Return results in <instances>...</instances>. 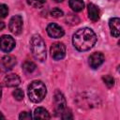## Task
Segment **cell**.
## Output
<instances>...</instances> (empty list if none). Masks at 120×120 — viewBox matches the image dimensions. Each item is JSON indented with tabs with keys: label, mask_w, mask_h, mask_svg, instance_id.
I'll return each instance as SVG.
<instances>
[{
	"label": "cell",
	"mask_w": 120,
	"mask_h": 120,
	"mask_svg": "<svg viewBox=\"0 0 120 120\" xmlns=\"http://www.w3.org/2000/svg\"><path fill=\"white\" fill-rule=\"evenodd\" d=\"M97 42L95 32L87 27L81 28L73 35L72 43L75 49L79 52H85L94 47Z\"/></svg>",
	"instance_id": "6da1fadb"
},
{
	"label": "cell",
	"mask_w": 120,
	"mask_h": 120,
	"mask_svg": "<svg viewBox=\"0 0 120 120\" xmlns=\"http://www.w3.org/2000/svg\"><path fill=\"white\" fill-rule=\"evenodd\" d=\"M30 49L33 56L39 62H43L46 59V45L43 38L36 34L31 38Z\"/></svg>",
	"instance_id": "7a4b0ae2"
},
{
	"label": "cell",
	"mask_w": 120,
	"mask_h": 120,
	"mask_svg": "<svg viewBox=\"0 0 120 120\" xmlns=\"http://www.w3.org/2000/svg\"><path fill=\"white\" fill-rule=\"evenodd\" d=\"M47 89L45 84L41 81H33L27 89V94L29 99L35 103L40 102L46 96Z\"/></svg>",
	"instance_id": "3957f363"
},
{
	"label": "cell",
	"mask_w": 120,
	"mask_h": 120,
	"mask_svg": "<svg viewBox=\"0 0 120 120\" xmlns=\"http://www.w3.org/2000/svg\"><path fill=\"white\" fill-rule=\"evenodd\" d=\"M51 55L54 60H61L66 55V46L62 42H55L51 46Z\"/></svg>",
	"instance_id": "277c9868"
},
{
	"label": "cell",
	"mask_w": 120,
	"mask_h": 120,
	"mask_svg": "<svg viewBox=\"0 0 120 120\" xmlns=\"http://www.w3.org/2000/svg\"><path fill=\"white\" fill-rule=\"evenodd\" d=\"M15 47V40L11 36L3 35L0 37V50L4 52H9Z\"/></svg>",
	"instance_id": "5b68a950"
},
{
	"label": "cell",
	"mask_w": 120,
	"mask_h": 120,
	"mask_svg": "<svg viewBox=\"0 0 120 120\" xmlns=\"http://www.w3.org/2000/svg\"><path fill=\"white\" fill-rule=\"evenodd\" d=\"M8 28L12 34L19 35L22 30V18L20 15L13 16L9 21Z\"/></svg>",
	"instance_id": "8992f818"
},
{
	"label": "cell",
	"mask_w": 120,
	"mask_h": 120,
	"mask_svg": "<svg viewBox=\"0 0 120 120\" xmlns=\"http://www.w3.org/2000/svg\"><path fill=\"white\" fill-rule=\"evenodd\" d=\"M54 105H55V111L56 112H62L66 109V98L64 95L60 91H55L54 93Z\"/></svg>",
	"instance_id": "52a82bcc"
},
{
	"label": "cell",
	"mask_w": 120,
	"mask_h": 120,
	"mask_svg": "<svg viewBox=\"0 0 120 120\" xmlns=\"http://www.w3.org/2000/svg\"><path fill=\"white\" fill-rule=\"evenodd\" d=\"M47 33L51 38H59L64 36L63 28L56 23H50L47 26Z\"/></svg>",
	"instance_id": "ba28073f"
},
{
	"label": "cell",
	"mask_w": 120,
	"mask_h": 120,
	"mask_svg": "<svg viewBox=\"0 0 120 120\" xmlns=\"http://www.w3.org/2000/svg\"><path fill=\"white\" fill-rule=\"evenodd\" d=\"M88 62H89V65L92 68H98L103 64L104 55L101 52H94L89 56Z\"/></svg>",
	"instance_id": "9c48e42d"
},
{
	"label": "cell",
	"mask_w": 120,
	"mask_h": 120,
	"mask_svg": "<svg viewBox=\"0 0 120 120\" xmlns=\"http://www.w3.org/2000/svg\"><path fill=\"white\" fill-rule=\"evenodd\" d=\"M4 85L7 87H16L21 83V79L17 74L11 73V74H8L5 78H4Z\"/></svg>",
	"instance_id": "30bf717a"
},
{
	"label": "cell",
	"mask_w": 120,
	"mask_h": 120,
	"mask_svg": "<svg viewBox=\"0 0 120 120\" xmlns=\"http://www.w3.org/2000/svg\"><path fill=\"white\" fill-rule=\"evenodd\" d=\"M109 26L111 29V34L114 38H118L120 35V20L117 17L112 18L109 21Z\"/></svg>",
	"instance_id": "8fae6325"
},
{
	"label": "cell",
	"mask_w": 120,
	"mask_h": 120,
	"mask_svg": "<svg viewBox=\"0 0 120 120\" xmlns=\"http://www.w3.org/2000/svg\"><path fill=\"white\" fill-rule=\"evenodd\" d=\"M16 65V58L12 55H6L1 60V67L4 70H10Z\"/></svg>",
	"instance_id": "7c38bea8"
},
{
	"label": "cell",
	"mask_w": 120,
	"mask_h": 120,
	"mask_svg": "<svg viewBox=\"0 0 120 120\" xmlns=\"http://www.w3.org/2000/svg\"><path fill=\"white\" fill-rule=\"evenodd\" d=\"M88 17L92 22H97L99 19V9L98 7L93 3H89L87 6Z\"/></svg>",
	"instance_id": "4fadbf2b"
},
{
	"label": "cell",
	"mask_w": 120,
	"mask_h": 120,
	"mask_svg": "<svg viewBox=\"0 0 120 120\" xmlns=\"http://www.w3.org/2000/svg\"><path fill=\"white\" fill-rule=\"evenodd\" d=\"M34 118L36 119H50L51 115L43 107H38L34 112Z\"/></svg>",
	"instance_id": "5bb4252c"
},
{
	"label": "cell",
	"mask_w": 120,
	"mask_h": 120,
	"mask_svg": "<svg viewBox=\"0 0 120 120\" xmlns=\"http://www.w3.org/2000/svg\"><path fill=\"white\" fill-rule=\"evenodd\" d=\"M68 5L75 12H80L84 8V3L82 0H68Z\"/></svg>",
	"instance_id": "9a60e30c"
},
{
	"label": "cell",
	"mask_w": 120,
	"mask_h": 120,
	"mask_svg": "<svg viewBox=\"0 0 120 120\" xmlns=\"http://www.w3.org/2000/svg\"><path fill=\"white\" fill-rule=\"evenodd\" d=\"M22 69L26 73H31L36 69V65L32 61H25L22 64Z\"/></svg>",
	"instance_id": "2e32d148"
},
{
	"label": "cell",
	"mask_w": 120,
	"mask_h": 120,
	"mask_svg": "<svg viewBox=\"0 0 120 120\" xmlns=\"http://www.w3.org/2000/svg\"><path fill=\"white\" fill-rule=\"evenodd\" d=\"M66 21L68 22L67 23L71 24V25H75V24H78L80 22V19L77 16L72 15V14H68V17H67V19H66Z\"/></svg>",
	"instance_id": "e0dca14e"
},
{
	"label": "cell",
	"mask_w": 120,
	"mask_h": 120,
	"mask_svg": "<svg viewBox=\"0 0 120 120\" xmlns=\"http://www.w3.org/2000/svg\"><path fill=\"white\" fill-rule=\"evenodd\" d=\"M102 80H103L104 83H105L109 88L112 87L113 84H114V79H113L111 75H105V76H103V77H102Z\"/></svg>",
	"instance_id": "ac0fdd59"
},
{
	"label": "cell",
	"mask_w": 120,
	"mask_h": 120,
	"mask_svg": "<svg viewBox=\"0 0 120 120\" xmlns=\"http://www.w3.org/2000/svg\"><path fill=\"white\" fill-rule=\"evenodd\" d=\"M46 0H27V3L34 8H40L45 4Z\"/></svg>",
	"instance_id": "d6986e66"
},
{
	"label": "cell",
	"mask_w": 120,
	"mask_h": 120,
	"mask_svg": "<svg viewBox=\"0 0 120 120\" xmlns=\"http://www.w3.org/2000/svg\"><path fill=\"white\" fill-rule=\"evenodd\" d=\"M50 15H51L52 17H53V18H60V17H62V16L64 15V12H63L60 8H52V9L51 10Z\"/></svg>",
	"instance_id": "ffe728a7"
},
{
	"label": "cell",
	"mask_w": 120,
	"mask_h": 120,
	"mask_svg": "<svg viewBox=\"0 0 120 120\" xmlns=\"http://www.w3.org/2000/svg\"><path fill=\"white\" fill-rule=\"evenodd\" d=\"M12 95H13V97L15 98V99H17V100H19V101L23 98V91H22V89H20V88L15 89V90L13 91Z\"/></svg>",
	"instance_id": "44dd1931"
},
{
	"label": "cell",
	"mask_w": 120,
	"mask_h": 120,
	"mask_svg": "<svg viewBox=\"0 0 120 120\" xmlns=\"http://www.w3.org/2000/svg\"><path fill=\"white\" fill-rule=\"evenodd\" d=\"M8 13V8L5 4H0V19L5 18Z\"/></svg>",
	"instance_id": "7402d4cb"
},
{
	"label": "cell",
	"mask_w": 120,
	"mask_h": 120,
	"mask_svg": "<svg viewBox=\"0 0 120 120\" xmlns=\"http://www.w3.org/2000/svg\"><path fill=\"white\" fill-rule=\"evenodd\" d=\"M61 113H62V115H61V118L62 119H72L73 118V116H72V114H71L70 112H67V111L64 110Z\"/></svg>",
	"instance_id": "603a6c76"
},
{
	"label": "cell",
	"mask_w": 120,
	"mask_h": 120,
	"mask_svg": "<svg viewBox=\"0 0 120 120\" xmlns=\"http://www.w3.org/2000/svg\"><path fill=\"white\" fill-rule=\"evenodd\" d=\"M19 118L20 119H31L32 118V115L28 112H22L21 114L19 115Z\"/></svg>",
	"instance_id": "cb8c5ba5"
},
{
	"label": "cell",
	"mask_w": 120,
	"mask_h": 120,
	"mask_svg": "<svg viewBox=\"0 0 120 120\" xmlns=\"http://www.w3.org/2000/svg\"><path fill=\"white\" fill-rule=\"evenodd\" d=\"M4 28H5V23L3 22H0V30H2Z\"/></svg>",
	"instance_id": "d4e9b609"
},
{
	"label": "cell",
	"mask_w": 120,
	"mask_h": 120,
	"mask_svg": "<svg viewBox=\"0 0 120 120\" xmlns=\"http://www.w3.org/2000/svg\"><path fill=\"white\" fill-rule=\"evenodd\" d=\"M1 97H2V88L0 86V100H1Z\"/></svg>",
	"instance_id": "484cf974"
},
{
	"label": "cell",
	"mask_w": 120,
	"mask_h": 120,
	"mask_svg": "<svg viewBox=\"0 0 120 120\" xmlns=\"http://www.w3.org/2000/svg\"><path fill=\"white\" fill-rule=\"evenodd\" d=\"M0 118H3V119L5 118V116H4L3 114H2V112H0Z\"/></svg>",
	"instance_id": "4316f807"
},
{
	"label": "cell",
	"mask_w": 120,
	"mask_h": 120,
	"mask_svg": "<svg viewBox=\"0 0 120 120\" xmlns=\"http://www.w3.org/2000/svg\"><path fill=\"white\" fill-rule=\"evenodd\" d=\"M54 1H55V2H57V3H60V2H62L63 0H54Z\"/></svg>",
	"instance_id": "83f0119b"
},
{
	"label": "cell",
	"mask_w": 120,
	"mask_h": 120,
	"mask_svg": "<svg viewBox=\"0 0 120 120\" xmlns=\"http://www.w3.org/2000/svg\"><path fill=\"white\" fill-rule=\"evenodd\" d=\"M111 1H116V0H111Z\"/></svg>",
	"instance_id": "f1b7e54d"
}]
</instances>
